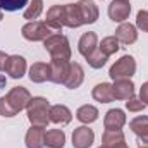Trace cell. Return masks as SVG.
I'll return each instance as SVG.
<instances>
[{
    "instance_id": "6da1fadb",
    "label": "cell",
    "mask_w": 148,
    "mask_h": 148,
    "mask_svg": "<svg viewBox=\"0 0 148 148\" xmlns=\"http://www.w3.org/2000/svg\"><path fill=\"white\" fill-rule=\"evenodd\" d=\"M29 100H31V95L24 86L12 88L5 97L0 98V115H3V117L17 115L23 109L28 107Z\"/></svg>"
},
{
    "instance_id": "7a4b0ae2",
    "label": "cell",
    "mask_w": 148,
    "mask_h": 148,
    "mask_svg": "<svg viewBox=\"0 0 148 148\" xmlns=\"http://www.w3.org/2000/svg\"><path fill=\"white\" fill-rule=\"evenodd\" d=\"M26 110H28V119H29L31 126L47 127V124L50 122V103L43 97H33L29 100Z\"/></svg>"
},
{
    "instance_id": "3957f363",
    "label": "cell",
    "mask_w": 148,
    "mask_h": 148,
    "mask_svg": "<svg viewBox=\"0 0 148 148\" xmlns=\"http://www.w3.org/2000/svg\"><path fill=\"white\" fill-rule=\"evenodd\" d=\"M45 50L50 53L52 59H64V60H71V45L67 36L57 33V35H50L43 41Z\"/></svg>"
},
{
    "instance_id": "277c9868",
    "label": "cell",
    "mask_w": 148,
    "mask_h": 148,
    "mask_svg": "<svg viewBox=\"0 0 148 148\" xmlns=\"http://www.w3.org/2000/svg\"><path fill=\"white\" fill-rule=\"evenodd\" d=\"M136 73V60L131 55H122L109 71V76L112 79H131V76Z\"/></svg>"
},
{
    "instance_id": "5b68a950",
    "label": "cell",
    "mask_w": 148,
    "mask_h": 148,
    "mask_svg": "<svg viewBox=\"0 0 148 148\" xmlns=\"http://www.w3.org/2000/svg\"><path fill=\"white\" fill-rule=\"evenodd\" d=\"M21 33L29 41H45L52 35V29L45 21H29L28 24L23 26Z\"/></svg>"
},
{
    "instance_id": "8992f818",
    "label": "cell",
    "mask_w": 148,
    "mask_h": 148,
    "mask_svg": "<svg viewBox=\"0 0 148 148\" xmlns=\"http://www.w3.org/2000/svg\"><path fill=\"white\" fill-rule=\"evenodd\" d=\"M48 66H50V81L57 83V84H64L67 73H69L71 62L64 60V59H52Z\"/></svg>"
},
{
    "instance_id": "52a82bcc",
    "label": "cell",
    "mask_w": 148,
    "mask_h": 148,
    "mask_svg": "<svg viewBox=\"0 0 148 148\" xmlns=\"http://www.w3.org/2000/svg\"><path fill=\"white\" fill-rule=\"evenodd\" d=\"M131 14L129 0H112L109 5V17L114 23H124Z\"/></svg>"
},
{
    "instance_id": "ba28073f",
    "label": "cell",
    "mask_w": 148,
    "mask_h": 148,
    "mask_svg": "<svg viewBox=\"0 0 148 148\" xmlns=\"http://www.w3.org/2000/svg\"><path fill=\"white\" fill-rule=\"evenodd\" d=\"M26 59L23 55H9L7 64H5V73L9 74L12 79H21L26 74Z\"/></svg>"
},
{
    "instance_id": "9c48e42d",
    "label": "cell",
    "mask_w": 148,
    "mask_h": 148,
    "mask_svg": "<svg viewBox=\"0 0 148 148\" xmlns=\"http://www.w3.org/2000/svg\"><path fill=\"white\" fill-rule=\"evenodd\" d=\"M95 141V133L88 126H79L73 133V147L74 148H90Z\"/></svg>"
},
{
    "instance_id": "30bf717a",
    "label": "cell",
    "mask_w": 148,
    "mask_h": 148,
    "mask_svg": "<svg viewBox=\"0 0 148 148\" xmlns=\"http://www.w3.org/2000/svg\"><path fill=\"white\" fill-rule=\"evenodd\" d=\"M77 7H79V12H81L83 24H93V23H97L100 12H98V7H97L95 2H91V0H79Z\"/></svg>"
},
{
    "instance_id": "8fae6325",
    "label": "cell",
    "mask_w": 148,
    "mask_h": 148,
    "mask_svg": "<svg viewBox=\"0 0 148 148\" xmlns=\"http://www.w3.org/2000/svg\"><path fill=\"white\" fill-rule=\"evenodd\" d=\"M112 88L115 100H129L134 95V83L131 79H115Z\"/></svg>"
},
{
    "instance_id": "7c38bea8",
    "label": "cell",
    "mask_w": 148,
    "mask_h": 148,
    "mask_svg": "<svg viewBox=\"0 0 148 148\" xmlns=\"http://www.w3.org/2000/svg\"><path fill=\"white\" fill-rule=\"evenodd\" d=\"M77 47H79V53H81L84 59L90 57V55L98 48V38H97V33H93V31L84 33L83 36L79 38Z\"/></svg>"
},
{
    "instance_id": "4fadbf2b",
    "label": "cell",
    "mask_w": 148,
    "mask_h": 148,
    "mask_svg": "<svg viewBox=\"0 0 148 148\" xmlns=\"http://www.w3.org/2000/svg\"><path fill=\"white\" fill-rule=\"evenodd\" d=\"M83 79H84V71H83L81 64H77V62H71L67 77H66V81H64V86H66V88H71V90H76V88L81 86Z\"/></svg>"
},
{
    "instance_id": "5bb4252c",
    "label": "cell",
    "mask_w": 148,
    "mask_h": 148,
    "mask_svg": "<svg viewBox=\"0 0 148 148\" xmlns=\"http://www.w3.org/2000/svg\"><path fill=\"white\" fill-rule=\"evenodd\" d=\"M64 26L67 28H79L83 26L81 12L77 3H66L64 5Z\"/></svg>"
},
{
    "instance_id": "9a60e30c",
    "label": "cell",
    "mask_w": 148,
    "mask_h": 148,
    "mask_svg": "<svg viewBox=\"0 0 148 148\" xmlns=\"http://www.w3.org/2000/svg\"><path fill=\"white\" fill-rule=\"evenodd\" d=\"M124 124H126V115H124V112L121 109H110L105 114V119H103L105 129L117 131V129H122Z\"/></svg>"
},
{
    "instance_id": "2e32d148",
    "label": "cell",
    "mask_w": 148,
    "mask_h": 148,
    "mask_svg": "<svg viewBox=\"0 0 148 148\" xmlns=\"http://www.w3.org/2000/svg\"><path fill=\"white\" fill-rule=\"evenodd\" d=\"M50 29L60 31L64 28V5H53L47 12V21H45Z\"/></svg>"
},
{
    "instance_id": "e0dca14e",
    "label": "cell",
    "mask_w": 148,
    "mask_h": 148,
    "mask_svg": "<svg viewBox=\"0 0 148 148\" xmlns=\"http://www.w3.org/2000/svg\"><path fill=\"white\" fill-rule=\"evenodd\" d=\"M26 147L28 148H43L45 147V127L31 126L26 133Z\"/></svg>"
},
{
    "instance_id": "ac0fdd59",
    "label": "cell",
    "mask_w": 148,
    "mask_h": 148,
    "mask_svg": "<svg viewBox=\"0 0 148 148\" xmlns=\"http://www.w3.org/2000/svg\"><path fill=\"white\" fill-rule=\"evenodd\" d=\"M115 38L124 43V45H131L138 40V33H136V26H133L131 23H122L117 29H115Z\"/></svg>"
},
{
    "instance_id": "d6986e66",
    "label": "cell",
    "mask_w": 148,
    "mask_h": 148,
    "mask_svg": "<svg viewBox=\"0 0 148 148\" xmlns=\"http://www.w3.org/2000/svg\"><path fill=\"white\" fill-rule=\"evenodd\" d=\"M91 95H93V98H95L97 102H100V103H110V102L115 100V97H114V88H112V84H109V83H100V84H97V86L93 88Z\"/></svg>"
},
{
    "instance_id": "ffe728a7",
    "label": "cell",
    "mask_w": 148,
    "mask_h": 148,
    "mask_svg": "<svg viewBox=\"0 0 148 148\" xmlns=\"http://www.w3.org/2000/svg\"><path fill=\"white\" fill-rule=\"evenodd\" d=\"M29 79L33 83H45L50 81V66L45 62H35L29 67Z\"/></svg>"
},
{
    "instance_id": "44dd1931",
    "label": "cell",
    "mask_w": 148,
    "mask_h": 148,
    "mask_svg": "<svg viewBox=\"0 0 148 148\" xmlns=\"http://www.w3.org/2000/svg\"><path fill=\"white\" fill-rule=\"evenodd\" d=\"M71 119H73V114L66 105H53V107H50V122L66 126V124L71 122Z\"/></svg>"
},
{
    "instance_id": "7402d4cb",
    "label": "cell",
    "mask_w": 148,
    "mask_h": 148,
    "mask_svg": "<svg viewBox=\"0 0 148 148\" xmlns=\"http://www.w3.org/2000/svg\"><path fill=\"white\" fill-rule=\"evenodd\" d=\"M45 145L48 148H64L66 133L62 129H48V131H45Z\"/></svg>"
},
{
    "instance_id": "603a6c76",
    "label": "cell",
    "mask_w": 148,
    "mask_h": 148,
    "mask_svg": "<svg viewBox=\"0 0 148 148\" xmlns=\"http://www.w3.org/2000/svg\"><path fill=\"white\" fill-rule=\"evenodd\" d=\"M76 119L83 124H91L98 119V109L93 105H83L76 112Z\"/></svg>"
},
{
    "instance_id": "cb8c5ba5",
    "label": "cell",
    "mask_w": 148,
    "mask_h": 148,
    "mask_svg": "<svg viewBox=\"0 0 148 148\" xmlns=\"http://www.w3.org/2000/svg\"><path fill=\"white\" fill-rule=\"evenodd\" d=\"M129 129L138 136V138H145L148 136V115H138L129 122Z\"/></svg>"
},
{
    "instance_id": "d4e9b609",
    "label": "cell",
    "mask_w": 148,
    "mask_h": 148,
    "mask_svg": "<svg viewBox=\"0 0 148 148\" xmlns=\"http://www.w3.org/2000/svg\"><path fill=\"white\" fill-rule=\"evenodd\" d=\"M121 47H119V40L115 36H107L102 40V43L98 45V50L103 53V55H107V57H110L112 53H115L117 50H119Z\"/></svg>"
},
{
    "instance_id": "484cf974",
    "label": "cell",
    "mask_w": 148,
    "mask_h": 148,
    "mask_svg": "<svg viewBox=\"0 0 148 148\" xmlns=\"http://www.w3.org/2000/svg\"><path fill=\"white\" fill-rule=\"evenodd\" d=\"M41 12H43V0H31L28 9L24 10V19L35 21V19H38L41 16Z\"/></svg>"
},
{
    "instance_id": "4316f807",
    "label": "cell",
    "mask_w": 148,
    "mask_h": 148,
    "mask_svg": "<svg viewBox=\"0 0 148 148\" xmlns=\"http://www.w3.org/2000/svg\"><path fill=\"white\" fill-rule=\"evenodd\" d=\"M86 60H88V64H90L93 69H100V67H103V66H105V62L109 60V57H107V55H103V53L97 48L90 57H86Z\"/></svg>"
},
{
    "instance_id": "83f0119b",
    "label": "cell",
    "mask_w": 148,
    "mask_h": 148,
    "mask_svg": "<svg viewBox=\"0 0 148 148\" xmlns=\"http://www.w3.org/2000/svg\"><path fill=\"white\" fill-rule=\"evenodd\" d=\"M26 3H28V0H0V10L16 12L19 9H23Z\"/></svg>"
},
{
    "instance_id": "f1b7e54d",
    "label": "cell",
    "mask_w": 148,
    "mask_h": 148,
    "mask_svg": "<svg viewBox=\"0 0 148 148\" xmlns=\"http://www.w3.org/2000/svg\"><path fill=\"white\" fill-rule=\"evenodd\" d=\"M145 107H147V105L141 102V98H136L134 95L126 102V109L129 112H141V110H145Z\"/></svg>"
},
{
    "instance_id": "f546056e",
    "label": "cell",
    "mask_w": 148,
    "mask_h": 148,
    "mask_svg": "<svg viewBox=\"0 0 148 148\" xmlns=\"http://www.w3.org/2000/svg\"><path fill=\"white\" fill-rule=\"evenodd\" d=\"M136 26L141 31L148 33V12L147 10H140L138 12V16H136Z\"/></svg>"
},
{
    "instance_id": "4dcf8cb0",
    "label": "cell",
    "mask_w": 148,
    "mask_h": 148,
    "mask_svg": "<svg viewBox=\"0 0 148 148\" xmlns=\"http://www.w3.org/2000/svg\"><path fill=\"white\" fill-rule=\"evenodd\" d=\"M140 98H141V102H143L145 105H148V81L143 83L141 88H140Z\"/></svg>"
},
{
    "instance_id": "1f68e13d",
    "label": "cell",
    "mask_w": 148,
    "mask_h": 148,
    "mask_svg": "<svg viewBox=\"0 0 148 148\" xmlns=\"http://www.w3.org/2000/svg\"><path fill=\"white\" fill-rule=\"evenodd\" d=\"M7 59H9V55H7L5 52H2V50H0V71H3V69H5Z\"/></svg>"
},
{
    "instance_id": "d6a6232c",
    "label": "cell",
    "mask_w": 148,
    "mask_h": 148,
    "mask_svg": "<svg viewBox=\"0 0 148 148\" xmlns=\"http://www.w3.org/2000/svg\"><path fill=\"white\" fill-rule=\"evenodd\" d=\"M138 147H147L148 148V136H145V138H138Z\"/></svg>"
},
{
    "instance_id": "836d02e7",
    "label": "cell",
    "mask_w": 148,
    "mask_h": 148,
    "mask_svg": "<svg viewBox=\"0 0 148 148\" xmlns=\"http://www.w3.org/2000/svg\"><path fill=\"white\" fill-rule=\"evenodd\" d=\"M2 17H3V14H2V10H0V21H2Z\"/></svg>"
},
{
    "instance_id": "e575fe53",
    "label": "cell",
    "mask_w": 148,
    "mask_h": 148,
    "mask_svg": "<svg viewBox=\"0 0 148 148\" xmlns=\"http://www.w3.org/2000/svg\"><path fill=\"white\" fill-rule=\"evenodd\" d=\"M98 148H109V147H105V145H102V147H98Z\"/></svg>"
},
{
    "instance_id": "d590c367",
    "label": "cell",
    "mask_w": 148,
    "mask_h": 148,
    "mask_svg": "<svg viewBox=\"0 0 148 148\" xmlns=\"http://www.w3.org/2000/svg\"><path fill=\"white\" fill-rule=\"evenodd\" d=\"M138 148H147V147H138Z\"/></svg>"
}]
</instances>
